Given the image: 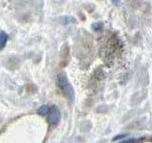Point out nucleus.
I'll return each instance as SVG.
<instances>
[{"instance_id": "f257e3e1", "label": "nucleus", "mask_w": 152, "mask_h": 143, "mask_svg": "<svg viewBox=\"0 0 152 143\" xmlns=\"http://www.w3.org/2000/svg\"><path fill=\"white\" fill-rule=\"evenodd\" d=\"M56 85L64 97L68 98L69 101L74 100V90L69 81L66 75L63 73L58 74L56 76Z\"/></svg>"}, {"instance_id": "f03ea898", "label": "nucleus", "mask_w": 152, "mask_h": 143, "mask_svg": "<svg viewBox=\"0 0 152 143\" xmlns=\"http://www.w3.org/2000/svg\"><path fill=\"white\" fill-rule=\"evenodd\" d=\"M49 121L50 124L52 126L56 125L58 124V122L60 121V117H61V114H60V111L59 109L57 108L56 106H52L50 108V112H49Z\"/></svg>"}, {"instance_id": "7ed1b4c3", "label": "nucleus", "mask_w": 152, "mask_h": 143, "mask_svg": "<svg viewBox=\"0 0 152 143\" xmlns=\"http://www.w3.org/2000/svg\"><path fill=\"white\" fill-rule=\"evenodd\" d=\"M9 40V35L7 32L3 31L0 32V51H2L5 47H6Z\"/></svg>"}, {"instance_id": "20e7f679", "label": "nucleus", "mask_w": 152, "mask_h": 143, "mask_svg": "<svg viewBox=\"0 0 152 143\" xmlns=\"http://www.w3.org/2000/svg\"><path fill=\"white\" fill-rule=\"evenodd\" d=\"M61 20H62V23H63L64 25H69V24L76 23V19L72 16H70V15H64L61 18Z\"/></svg>"}, {"instance_id": "39448f33", "label": "nucleus", "mask_w": 152, "mask_h": 143, "mask_svg": "<svg viewBox=\"0 0 152 143\" xmlns=\"http://www.w3.org/2000/svg\"><path fill=\"white\" fill-rule=\"evenodd\" d=\"M50 112V107L48 105H42L39 109L37 110V114H40V116H47Z\"/></svg>"}, {"instance_id": "423d86ee", "label": "nucleus", "mask_w": 152, "mask_h": 143, "mask_svg": "<svg viewBox=\"0 0 152 143\" xmlns=\"http://www.w3.org/2000/svg\"><path fill=\"white\" fill-rule=\"evenodd\" d=\"M103 28H104V23L103 22H96V23H93L91 25V29L95 32L102 31Z\"/></svg>"}, {"instance_id": "0eeeda50", "label": "nucleus", "mask_w": 152, "mask_h": 143, "mask_svg": "<svg viewBox=\"0 0 152 143\" xmlns=\"http://www.w3.org/2000/svg\"><path fill=\"white\" fill-rule=\"evenodd\" d=\"M111 2L114 5H116V6H119V5L121 4V0H111Z\"/></svg>"}]
</instances>
